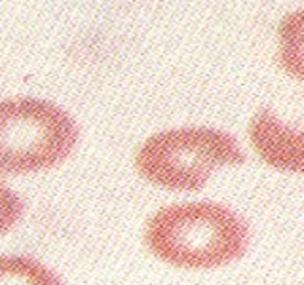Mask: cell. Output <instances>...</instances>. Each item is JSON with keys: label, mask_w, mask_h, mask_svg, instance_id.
Wrapping results in <instances>:
<instances>
[{"label": "cell", "mask_w": 304, "mask_h": 285, "mask_svg": "<svg viewBox=\"0 0 304 285\" xmlns=\"http://www.w3.org/2000/svg\"><path fill=\"white\" fill-rule=\"evenodd\" d=\"M145 242L160 260L181 268H217L240 259L247 224L217 202H186L160 209L146 224Z\"/></svg>", "instance_id": "obj_1"}, {"label": "cell", "mask_w": 304, "mask_h": 285, "mask_svg": "<svg viewBox=\"0 0 304 285\" xmlns=\"http://www.w3.org/2000/svg\"><path fill=\"white\" fill-rule=\"evenodd\" d=\"M247 160L230 131L211 125H181L150 135L135 154V167L148 183L177 192H194L211 177Z\"/></svg>", "instance_id": "obj_2"}, {"label": "cell", "mask_w": 304, "mask_h": 285, "mask_svg": "<svg viewBox=\"0 0 304 285\" xmlns=\"http://www.w3.org/2000/svg\"><path fill=\"white\" fill-rule=\"evenodd\" d=\"M78 139L73 118L48 101L0 103V173H35L65 160Z\"/></svg>", "instance_id": "obj_3"}, {"label": "cell", "mask_w": 304, "mask_h": 285, "mask_svg": "<svg viewBox=\"0 0 304 285\" xmlns=\"http://www.w3.org/2000/svg\"><path fill=\"white\" fill-rule=\"evenodd\" d=\"M247 139L257 158L281 173H304V129L287 122L270 105H261L247 120Z\"/></svg>", "instance_id": "obj_4"}, {"label": "cell", "mask_w": 304, "mask_h": 285, "mask_svg": "<svg viewBox=\"0 0 304 285\" xmlns=\"http://www.w3.org/2000/svg\"><path fill=\"white\" fill-rule=\"evenodd\" d=\"M274 59L283 75L304 87V4L280 17L274 33Z\"/></svg>", "instance_id": "obj_5"}, {"label": "cell", "mask_w": 304, "mask_h": 285, "mask_svg": "<svg viewBox=\"0 0 304 285\" xmlns=\"http://www.w3.org/2000/svg\"><path fill=\"white\" fill-rule=\"evenodd\" d=\"M0 285H63L42 262L29 257H0Z\"/></svg>", "instance_id": "obj_6"}, {"label": "cell", "mask_w": 304, "mask_h": 285, "mask_svg": "<svg viewBox=\"0 0 304 285\" xmlns=\"http://www.w3.org/2000/svg\"><path fill=\"white\" fill-rule=\"evenodd\" d=\"M21 215H23L21 198L13 190L0 185V236L12 230L13 224L21 219Z\"/></svg>", "instance_id": "obj_7"}]
</instances>
